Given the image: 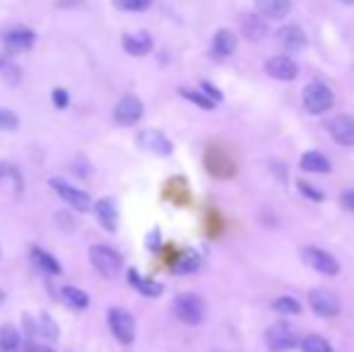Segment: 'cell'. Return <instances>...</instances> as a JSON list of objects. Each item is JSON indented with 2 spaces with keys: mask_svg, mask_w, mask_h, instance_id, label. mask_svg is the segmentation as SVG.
<instances>
[{
  "mask_svg": "<svg viewBox=\"0 0 354 352\" xmlns=\"http://www.w3.org/2000/svg\"><path fill=\"white\" fill-rule=\"evenodd\" d=\"M32 259H34V263L41 268L44 272H48V275H61V263H58V261L53 259L48 251L34 246V249H32Z\"/></svg>",
  "mask_w": 354,
  "mask_h": 352,
  "instance_id": "26",
  "label": "cell"
},
{
  "mask_svg": "<svg viewBox=\"0 0 354 352\" xmlns=\"http://www.w3.org/2000/svg\"><path fill=\"white\" fill-rule=\"evenodd\" d=\"M89 261H92L94 270L102 277H106V280H116L123 268L121 254L113 251L111 246H106V244H94L92 249H89Z\"/></svg>",
  "mask_w": 354,
  "mask_h": 352,
  "instance_id": "2",
  "label": "cell"
},
{
  "mask_svg": "<svg viewBox=\"0 0 354 352\" xmlns=\"http://www.w3.org/2000/svg\"><path fill=\"white\" fill-rule=\"evenodd\" d=\"M241 32L248 41H261V39H266V34H268L266 17H261L258 12L241 15Z\"/></svg>",
  "mask_w": 354,
  "mask_h": 352,
  "instance_id": "16",
  "label": "cell"
},
{
  "mask_svg": "<svg viewBox=\"0 0 354 352\" xmlns=\"http://www.w3.org/2000/svg\"><path fill=\"white\" fill-rule=\"evenodd\" d=\"M342 203H345V207L354 210V191H347L345 196H342Z\"/></svg>",
  "mask_w": 354,
  "mask_h": 352,
  "instance_id": "38",
  "label": "cell"
},
{
  "mask_svg": "<svg viewBox=\"0 0 354 352\" xmlns=\"http://www.w3.org/2000/svg\"><path fill=\"white\" fill-rule=\"evenodd\" d=\"M3 302H5V292L0 290V306H3Z\"/></svg>",
  "mask_w": 354,
  "mask_h": 352,
  "instance_id": "41",
  "label": "cell"
},
{
  "mask_svg": "<svg viewBox=\"0 0 354 352\" xmlns=\"http://www.w3.org/2000/svg\"><path fill=\"white\" fill-rule=\"evenodd\" d=\"M337 3H342V5H354V0H337Z\"/></svg>",
  "mask_w": 354,
  "mask_h": 352,
  "instance_id": "40",
  "label": "cell"
},
{
  "mask_svg": "<svg viewBox=\"0 0 354 352\" xmlns=\"http://www.w3.org/2000/svg\"><path fill=\"white\" fill-rule=\"evenodd\" d=\"M256 12L266 19H282L292 12V0H256Z\"/></svg>",
  "mask_w": 354,
  "mask_h": 352,
  "instance_id": "18",
  "label": "cell"
},
{
  "mask_svg": "<svg viewBox=\"0 0 354 352\" xmlns=\"http://www.w3.org/2000/svg\"><path fill=\"white\" fill-rule=\"evenodd\" d=\"M0 73H3V75H8V80L12 82V85L19 80V71H17V66H15V63H10L8 58H3V56H0Z\"/></svg>",
  "mask_w": 354,
  "mask_h": 352,
  "instance_id": "33",
  "label": "cell"
},
{
  "mask_svg": "<svg viewBox=\"0 0 354 352\" xmlns=\"http://www.w3.org/2000/svg\"><path fill=\"white\" fill-rule=\"evenodd\" d=\"M8 172H10V167H8V165H3V162H0V178H3L5 174H8Z\"/></svg>",
  "mask_w": 354,
  "mask_h": 352,
  "instance_id": "39",
  "label": "cell"
},
{
  "mask_svg": "<svg viewBox=\"0 0 354 352\" xmlns=\"http://www.w3.org/2000/svg\"><path fill=\"white\" fill-rule=\"evenodd\" d=\"M266 73L272 77V80L289 82L299 75V66L289 56H272L270 61L266 63Z\"/></svg>",
  "mask_w": 354,
  "mask_h": 352,
  "instance_id": "12",
  "label": "cell"
},
{
  "mask_svg": "<svg viewBox=\"0 0 354 352\" xmlns=\"http://www.w3.org/2000/svg\"><path fill=\"white\" fill-rule=\"evenodd\" d=\"M128 282H131L133 287H136L138 292H140L142 297H159L164 292V285L162 282H157V280H149V277H142L140 272L136 270V268H131L128 270Z\"/></svg>",
  "mask_w": 354,
  "mask_h": 352,
  "instance_id": "20",
  "label": "cell"
},
{
  "mask_svg": "<svg viewBox=\"0 0 354 352\" xmlns=\"http://www.w3.org/2000/svg\"><path fill=\"white\" fill-rule=\"evenodd\" d=\"M34 41H37V34H34L32 29H27V27H15L3 37L5 48H8V51H12V53L29 51V48L34 46Z\"/></svg>",
  "mask_w": 354,
  "mask_h": 352,
  "instance_id": "13",
  "label": "cell"
},
{
  "mask_svg": "<svg viewBox=\"0 0 354 352\" xmlns=\"http://www.w3.org/2000/svg\"><path fill=\"white\" fill-rule=\"evenodd\" d=\"M301 259L306 261V266H311L313 270L321 272V275H337V272H340L337 259H333V254L318 249V246H306V249L301 251Z\"/></svg>",
  "mask_w": 354,
  "mask_h": 352,
  "instance_id": "9",
  "label": "cell"
},
{
  "mask_svg": "<svg viewBox=\"0 0 354 352\" xmlns=\"http://www.w3.org/2000/svg\"><path fill=\"white\" fill-rule=\"evenodd\" d=\"M118 10H131V12H142L152 5V0H113Z\"/></svg>",
  "mask_w": 354,
  "mask_h": 352,
  "instance_id": "32",
  "label": "cell"
},
{
  "mask_svg": "<svg viewBox=\"0 0 354 352\" xmlns=\"http://www.w3.org/2000/svg\"><path fill=\"white\" fill-rule=\"evenodd\" d=\"M92 210H94V215H97L99 225H102L106 232L118 230V210H116V205H113L111 198H102V201H97L92 205Z\"/></svg>",
  "mask_w": 354,
  "mask_h": 352,
  "instance_id": "15",
  "label": "cell"
},
{
  "mask_svg": "<svg viewBox=\"0 0 354 352\" xmlns=\"http://www.w3.org/2000/svg\"><path fill=\"white\" fill-rule=\"evenodd\" d=\"M277 39H280L284 51H289V53H297L306 46V34H304V29L297 27V24H287V27H282L280 34H277Z\"/></svg>",
  "mask_w": 354,
  "mask_h": 352,
  "instance_id": "17",
  "label": "cell"
},
{
  "mask_svg": "<svg viewBox=\"0 0 354 352\" xmlns=\"http://www.w3.org/2000/svg\"><path fill=\"white\" fill-rule=\"evenodd\" d=\"M272 309L277 311V314L282 316H294V314H301V304H299L294 297H277L275 302H272Z\"/></svg>",
  "mask_w": 354,
  "mask_h": 352,
  "instance_id": "27",
  "label": "cell"
},
{
  "mask_svg": "<svg viewBox=\"0 0 354 352\" xmlns=\"http://www.w3.org/2000/svg\"><path fill=\"white\" fill-rule=\"evenodd\" d=\"M203 160H205V169L210 172L214 178H232L236 174V162H234L232 152L224 145H219V142L207 145Z\"/></svg>",
  "mask_w": 354,
  "mask_h": 352,
  "instance_id": "3",
  "label": "cell"
},
{
  "mask_svg": "<svg viewBox=\"0 0 354 352\" xmlns=\"http://www.w3.org/2000/svg\"><path fill=\"white\" fill-rule=\"evenodd\" d=\"M27 352H53V350L41 343H27Z\"/></svg>",
  "mask_w": 354,
  "mask_h": 352,
  "instance_id": "37",
  "label": "cell"
},
{
  "mask_svg": "<svg viewBox=\"0 0 354 352\" xmlns=\"http://www.w3.org/2000/svg\"><path fill=\"white\" fill-rule=\"evenodd\" d=\"M22 348V335L15 326H0V352H17Z\"/></svg>",
  "mask_w": 354,
  "mask_h": 352,
  "instance_id": "25",
  "label": "cell"
},
{
  "mask_svg": "<svg viewBox=\"0 0 354 352\" xmlns=\"http://www.w3.org/2000/svg\"><path fill=\"white\" fill-rule=\"evenodd\" d=\"M178 94H181V97H186L188 102H193V104H196V106L207 109V111L217 106V104H214L210 97H205V94H203V92H196V89H178Z\"/></svg>",
  "mask_w": 354,
  "mask_h": 352,
  "instance_id": "29",
  "label": "cell"
},
{
  "mask_svg": "<svg viewBox=\"0 0 354 352\" xmlns=\"http://www.w3.org/2000/svg\"><path fill=\"white\" fill-rule=\"evenodd\" d=\"M201 89H203V94H205V97H210L214 104L222 102V92H219L217 87H212V82H203Z\"/></svg>",
  "mask_w": 354,
  "mask_h": 352,
  "instance_id": "35",
  "label": "cell"
},
{
  "mask_svg": "<svg viewBox=\"0 0 354 352\" xmlns=\"http://www.w3.org/2000/svg\"><path fill=\"white\" fill-rule=\"evenodd\" d=\"M301 343V350L304 352H333L330 343L321 335H306V338L299 340Z\"/></svg>",
  "mask_w": 354,
  "mask_h": 352,
  "instance_id": "28",
  "label": "cell"
},
{
  "mask_svg": "<svg viewBox=\"0 0 354 352\" xmlns=\"http://www.w3.org/2000/svg\"><path fill=\"white\" fill-rule=\"evenodd\" d=\"M109 328L116 335L118 343L131 345L133 340H136V319H133L131 311L118 309V306L109 309Z\"/></svg>",
  "mask_w": 354,
  "mask_h": 352,
  "instance_id": "6",
  "label": "cell"
},
{
  "mask_svg": "<svg viewBox=\"0 0 354 352\" xmlns=\"http://www.w3.org/2000/svg\"><path fill=\"white\" fill-rule=\"evenodd\" d=\"M17 126H19L17 113L0 106V131H17Z\"/></svg>",
  "mask_w": 354,
  "mask_h": 352,
  "instance_id": "31",
  "label": "cell"
},
{
  "mask_svg": "<svg viewBox=\"0 0 354 352\" xmlns=\"http://www.w3.org/2000/svg\"><path fill=\"white\" fill-rule=\"evenodd\" d=\"M61 302L73 311H82V309H87V306H89L87 292L80 290V287H73V285H66L61 290Z\"/></svg>",
  "mask_w": 354,
  "mask_h": 352,
  "instance_id": "24",
  "label": "cell"
},
{
  "mask_svg": "<svg viewBox=\"0 0 354 352\" xmlns=\"http://www.w3.org/2000/svg\"><path fill=\"white\" fill-rule=\"evenodd\" d=\"M328 131H330L333 140L340 142L345 147L354 145V118L347 116V113H340V116L330 118L328 121Z\"/></svg>",
  "mask_w": 354,
  "mask_h": 352,
  "instance_id": "11",
  "label": "cell"
},
{
  "mask_svg": "<svg viewBox=\"0 0 354 352\" xmlns=\"http://www.w3.org/2000/svg\"><path fill=\"white\" fill-rule=\"evenodd\" d=\"M171 309H174V314H176V319L188 326H201L207 314V306H205V302H203V297L193 295V292L178 295L176 299H174Z\"/></svg>",
  "mask_w": 354,
  "mask_h": 352,
  "instance_id": "1",
  "label": "cell"
},
{
  "mask_svg": "<svg viewBox=\"0 0 354 352\" xmlns=\"http://www.w3.org/2000/svg\"><path fill=\"white\" fill-rule=\"evenodd\" d=\"M138 142H140V147L154 152V155H171V150H174L171 142H169V138L164 136L162 131H154V128L142 131L140 136H138Z\"/></svg>",
  "mask_w": 354,
  "mask_h": 352,
  "instance_id": "14",
  "label": "cell"
},
{
  "mask_svg": "<svg viewBox=\"0 0 354 352\" xmlns=\"http://www.w3.org/2000/svg\"><path fill=\"white\" fill-rule=\"evenodd\" d=\"M299 340L301 338H299L297 328H294L292 324H287V321H277V324H272L266 333V343L272 352L292 350L294 345H299Z\"/></svg>",
  "mask_w": 354,
  "mask_h": 352,
  "instance_id": "5",
  "label": "cell"
},
{
  "mask_svg": "<svg viewBox=\"0 0 354 352\" xmlns=\"http://www.w3.org/2000/svg\"><path fill=\"white\" fill-rule=\"evenodd\" d=\"M236 44H239V39L232 29H219L212 39V56L214 58H229L234 51H236Z\"/></svg>",
  "mask_w": 354,
  "mask_h": 352,
  "instance_id": "19",
  "label": "cell"
},
{
  "mask_svg": "<svg viewBox=\"0 0 354 352\" xmlns=\"http://www.w3.org/2000/svg\"><path fill=\"white\" fill-rule=\"evenodd\" d=\"M48 183H51L53 191L61 196V201H66L68 205L75 207V210H80V212L92 210L94 203H92V198H89V193L80 191V188H75V186H71V183L61 181V178H48Z\"/></svg>",
  "mask_w": 354,
  "mask_h": 352,
  "instance_id": "8",
  "label": "cell"
},
{
  "mask_svg": "<svg viewBox=\"0 0 354 352\" xmlns=\"http://www.w3.org/2000/svg\"><path fill=\"white\" fill-rule=\"evenodd\" d=\"M335 104V97H333V89L323 82H308L304 87V106H306L308 113H326L333 109Z\"/></svg>",
  "mask_w": 354,
  "mask_h": 352,
  "instance_id": "4",
  "label": "cell"
},
{
  "mask_svg": "<svg viewBox=\"0 0 354 352\" xmlns=\"http://www.w3.org/2000/svg\"><path fill=\"white\" fill-rule=\"evenodd\" d=\"M51 97H53V106H56V109H66V106H68V102H71L68 92H66V89H61V87L53 89Z\"/></svg>",
  "mask_w": 354,
  "mask_h": 352,
  "instance_id": "34",
  "label": "cell"
},
{
  "mask_svg": "<svg viewBox=\"0 0 354 352\" xmlns=\"http://www.w3.org/2000/svg\"><path fill=\"white\" fill-rule=\"evenodd\" d=\"M198 266H201V259H198V254H183L181 259H176V263H174V270L193 272V270H198Z\"/></svg>",
  "mask_w": 354,
  "mask_h": 352,
  "instance_id": "30",
  "label": "cell"
},
{
  "mask_svg": "<svg viewBox=\"0 0 354 352\" xmlns=\"http://www.w3.org/2000/svg\"><path fill=\"white\" fill-rule=\"evenodd\" d=\"M142 113H145V106L140 99H138L136 94H126V97H121V102L116 104V109H113V121H116L118 126H133V123L140 121Z\"/></svg>",
  "mask_w": 354,
  "mask_h": 352,
  "instance_id": "10",
  "label": "cell"
},
{
  "mask_svg": "<svg viewBox=\"0 0 354 352\" xmlns=\"http://www.w3.org/2000/svg\"><path fill=\"white\" fill-rule=\"evenodd\" d=\"M123 48H126V53H131V56H147L149 51H152V37H149L147 32H138V34H126L123 37Z\"/></svg>",
  "mask_w": 354,
  "mask_h": 352,
  "instance_id": "21",
  "label": "cell"
},
{
  "mask_svg": "<svg viewBox=\"0 0 354 352\" xmlns=\"http://www.w3.org/2000/svg\"><path fill=\"white\" fill-rule=\"evenodd\" d=\"M27 321V326H29V333L32 335H41V338H46L48 343H53V340H58V326H56V321L51 319L48 314H41L37 319V324H32V319H24Z\"/></svg>",
  "mask_w": 354,
  "mask_h": 352,
  "instance_id": "22",
  "label": "cell"
},
{
  "mask_svg": "<svg viewBox=\"0 0 354 352\" xmlns=\"http://www.w3.org/2000/svg\"><path fill=\"white\" fill-rule=\"evenodd\" d=\"M299 165H301L304 172H313V174H326V172H330V160L318 150L304 152Z\"/></svg>",
  "mask_w": 354,
  "mask_h": 352,
  "instance_id": "23",
  "label": "cell"
},
{
  "mask_svg": "<svg viewBox=\"0 0 354 352\" xmlns=\"http://www.w3.org/2000/svg\"><path fill=\"white\" fill-rule=\"evenodd\" d=\"M299 188H301L304 193H308V196H311L313 201H323V193H316V191H313V188H308L306 183H299Z\"/></svg>",
  "mask_w": 354,
  "mask_h": 352,
  "instance_id": "36",
  "label": "cell"
},
{
  "mask_svg": "<svg viewBox=\"0 0 354 352\" xmlns=\"http://www.w3.org/2000/svg\"><path fill=\"white\" fill-rule=\"evenodd\" d=\"M308 304H311L313 314L323 316V319H333V316H337L342 309L340 297H337L333 290H328V287H316V290H311Z\"/></svg>",
  "mask_w": 354,
  "mask_h": 352,
  "instance_id": "7",
  "label": "cell"
}]
</instances>
